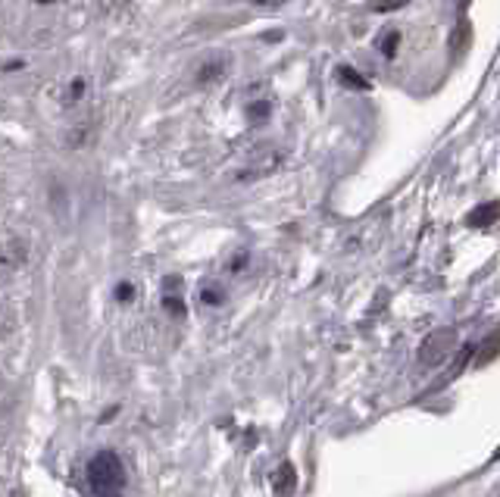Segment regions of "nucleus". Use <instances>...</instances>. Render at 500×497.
<instances>
[{
	"instance_id": "nucleus-14",
	"label": "nucleus",
	"mask_w": 500,
	"mask_h": 497,
	"mask_svg": "<svg viewBox=\"0 0 500 497\" xmlns=\"http://www.w3.org/2000/svg\"><path fill=\"white\" fill-rule=\"evenodd\" d=\"M132 297H135V288H132L129 282H119V285H116V300L125 304V300H132Z\"/></svg>"
},
{
	"instance_id": "nucleus-16",
	"label": "nucleus",
	"mask_w": 500,
	"mask_h": 497,
	"mask_svg": "<svg viewBox=\"0 0 500 497\" xmlns=\"http://www.w3.org/2000/svg\"><path fill=\"white\" fill-rule=\"evenodd\" d=\"M282 38H284L282 32H266V34H263V41H282Z\"/></svg>"
},
{
	"instance_id": "nucleus-8",
	"label": "nucleus",
	"mask_w": 500,
	"mask_h": 497,
	"mask_svg": "<svg viewBox=\"0 0 500 497\" xmlns=\"http://www.w3.org/2000/svg\"><path fill=\"white\" fill-rule=\"evenodd\" d=\"M269 113H272V103L269 101H253L247 107V119H250V123H257V125H263L266 119H269Z\"/></svg>"
},
{
	"instance_id": "nucleus-9",
	"label": "nucleus",
	"mask_w": 500,
	"mask_h": 497,
	"mask_svg": "<svg viewBox=\"0 0 500 497\" xmlns=\"http://www.w3.org/2000/svg\"><path fill=\"white\" fill-rule=\"evenodd\" d=\"M397 44H400V32H388L385 38L379 41V50L385 56H394V54H397Z\"/></svg>"
},
{
	"instance_id": "nucleus-7",
	"label": "nucleus",
	"mask_w": 500,
	"mask_h": 497,
	"mask_svg": "<svg viewBox=\"0 0 500 497\" xmlns=\"http://www.w3.org/2000/svg\"><path fill=\"white\" fill-rule=\"evenodd\" d=\"M275 476H278V472H275ZM294 482H298V476H294V466L284 463V466H282V476L275 478V491H278L282 497H288L291 491H294Z\"/></svg>"
},
{
	"instance_id": "nucleus-1",
	"label": "nucleus",
	"mask_w": 500,
	"mask_h": 497,
	"mask_svg": "<svg viewBox=\"0 0 500 497\" xmlns=\"http://www.w3.org/2000/svg\"><path fill=\"white\" fill-rule=\"evenodd\" d=\"M88 482L97 497H122V485H125L122 460L113 450H101L88 463Z\"/></svg>"
},
{
	"instance_id": "nucleus-12",
	"label": "nucleus",
	"mask_w": 500,
	"mask_h": 497,
	"mask_svg": "<svg viewBox=\"0 0 500 497\" xmlns=\"http://www.w3.org/2000/svg\"><path fill=\"white\" fill-rule=\"evenodd\" d=\"M404 3H410V0H375V3H372V10H375V13H391V10L404 7Z\"/></svg>"
},
{
	"instance_id": "nucleus-5",
	"label": "nucleus",
	"mask_w": 500,
	"mask_h": 497,
	"mask_svg": "<svg viewBox=\"0 0 500 497\" xmlns=\"http://www.w3.org/2000/svg\"><path fill=\"white\" fill-rule=\"evenodd\" d=\"M338 82L347 85V88H357V91H369V82H366L363 75L351 66H338Z\"/></svg>"
},
{
	"instance_id": "nucleus-4",
	"label": "nucleus",
	"mask_w": 500,
	"mask_h": 497,
	"mask_svg": "<svg viewBox=\"0 0 500 497\" xmlns=\"http://www.w3.org/2000/svg\"><path fill=\"white\" fill-rule=\"evenodd\" d=\"M22 257H25L22 241H7V244L0 247V266H19Z\"/></svg>"
},
{
	"instance_id": "nucleus-19",
	"label": "nucleus",
	"mask_w": 500,
	"mask_h": 497,
	"mask_svg": "<svg viewBox=\"0 0 500 497\" xmlns=\"http://www.w3.org/2000/svg\"><path fill=\"white\" fill-rule=\"evenodd\" d=\"M41 3H54V0H41Z\"/></svg>"
},
{
	"instance_id": "nucleus-15",
	"label": "nucleus",
	"mask_w": 500,
	"mask_h": 497,
	"mask_svg": "<svg viewBox=\"0 0 500 497\" xmlns=\"http://www.w3.org/2000/svg\"><path fill=\"white\" fill-rule=\"evenodd\" d=\"M81 94H85V78H75V82L69 85V97H72V101H79Z\"/></svg>"
},
{
	"instance_id": "nucleus-18",
	"label": "nucleus",
	"mask_w": 500,
	"mask_h": 497,
	"mask_svg": "<svg viewBox=\"0 0 500 497\" xmlns=\"http://www.w3.org/2000/svg\"><path fill=\"white\" fill-rule=\"evenodd\" d=\"M253 3H272V0H253Z\"/></svg>"
},
{
	"instance_id": "nucleus-3",
	"label": "nucleus",
	"mask_w": 500,
	"mask_h": 497,
	"mask_svg": "<svg viewBox=\"0 0 500 497\" xmlns=\"http://www.w3.org/2000/svg\"><path fill=\"white\" fill-rule=\"evenodd\" d=\"M469 225H479V229H488V225H494L497 222V204H481V207H475L472 213H469V219H466Z\"/></svg>"
},
{
	"instance_id": "nucleus-11",
	"label": "nucleus",
	"mask_w": 500,
	"mask_h": 497,
	"mask_svg": "<svg viewBox=\"0 0 500 497\" xmlns=\"http://www.w3.org/2000/svg\"><path fill=\"white\" fill-rule=\"evenodd\" d=\"M450 41H457V50H453L457 56H460L463 50L469 47V25H466V22H460V28H457V34H453Z\"/></svg>"
},
{
	"instance_id": "nucleus-2",
	"label": "nucleus",
	"mask_w": 500,
	"mask_h": 497,
	"mask_svg": "<svg viewBox=\"0 0 500 497\" xmlns=\"http://www.w3.org/2000/svg\"><path fill=\"white\" fill-rule=\"evenodd\" d=\"M453 341H457V335H453V328H441V332L428 335L426 344H422L419 350V360L428 363V366H435V363H441L447 357V350L453 348Z\"/></svg>"
},
{
	"instance_id": "nucleus-6",
	"label": "nucleus",
	"mask_w": 500,
	"mask_h": 497,
	"mask_svg": "<svg viewBox=\"0 0 500 497\" xmlns=\"http://www.w3.org/2000/svg\"><path fill=\"white\" fill-rule=\"evenodd\" d=\"M222 72H225V60H207L200 66V72H197V82H203V85H207V82H216Z\"/></svg>"
},
{
	"instance_id": "nucleus-10",
	"label": "nucleus",
	"mask_w": 500,
	"mask_h": 497,
	"mask_svg": "<svg viewBox=\"0 0 500 497\" xmlns=\"http://www.w3.org/2000/svg\"><path fill=\"white\" fill-rule=\"evenodd\" d=\"M163 307H166V313H172V316H185V300L178 297V294H166V297H163Z\"/></svg>"
},
{
	"instance_id": "nucleus-13",
	"label": "nucleus",
	"mask_w": 500,
	"mask_h": 497,
	"mask_svg": "<svg viewBox=\"0 0 500 497\" xmlns=\"http://www.w3.org/2000/svg\"><path fill=\"white\" fill-rule=\"evenodd\" d=\"M200 300L203 304H210V307H219V304H222V294H219V288H203Z\"/></svg>"
},
{
	"instance_id": "nucleus-17",
	"label": "nucleus",
	"mask_w": 500,
	"mask_h": 497,
	"mask_svg": "<svg viewBox=\"0 0 500 497\" xmlns=\"http://www.w3.org/2000/svg\"><path fill=\"white\" fill-rule=\"evenodd\" d=\"M19 66H22V63H19V60H13V63H7V66H3V69H7V72H16V69H19Z\"/></svg>"
}]
</instances>
